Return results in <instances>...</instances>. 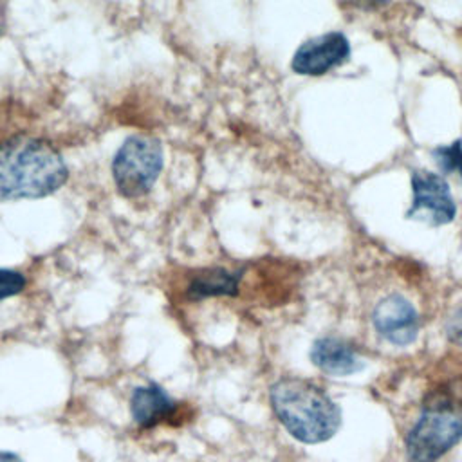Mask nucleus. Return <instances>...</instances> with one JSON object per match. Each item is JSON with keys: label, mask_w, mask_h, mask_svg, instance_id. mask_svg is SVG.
<instances>
[{"label": "nucleus", "mask_w": 462, "mask_h": 462, "mask_svg": "<svg viewBox=\"0 0 462 462\" xmlns=\"http://www.w3.org/2000/svg\"><path fill=\"white\" fill-rule=\"evenodd\" d=\"M162 170V146L148 135H130L112 159V177L126 199L146 195Z\"/></svg>", "instance_id": "obj_4"}, {"label": "nucleus", "mask_w": 462, "mask_h": 462, "mask_svg": "<svg viewBox=\"0 0 462 462\" xmlns=\"http://www.w3.org/2000/svg\"><path fill=\"white\" fill-rule=\"evenodd\" d=\"M372 323L381 337L399 346L410 345L419 334V314L401 294L383 298L372 312Z\"/></svg>", "instance_id": "obj_7"}, {"label": "nucleus", "mask_w": 462, "mask_h": 462, "mask_svg": "<svg viewBox=\"0 0 462 462\" xmlns=\"http://www.w3.org/2000/svg\"><path fill=\"white\" fill-rule=\"evenodd\" d=\"M271 406L282 426L303 444H319L341 426V408L318 384L283 377L271 386Z\"/></svg>", "instance_id": "obj_2"}, {"label": "nucleus", "mask_w": 462, "mask_h": 462, "mask_svg": "<svg viewBox=\"0 0 462 462\" xmlns=\"http://www.w3.org/2000/svg\"><path fill=\"white\" fill-rule=\"evenodd\" d=\"M350 56V42L339 31H330L305 40L294 52L291 69L301 76H323L345 63Z\"/></svg>", "instance_id": "obj_6"}, {"label": "nucleus", "mask_w": 462, "mask_h": 462, "mask_svg": "<svg viewBox=\"0 0 462 462\" xmlns=\"http://www.w3.org/2000/svg\"><path fill=\"white\" fill-rule=\"evenodd\" d=\"M352 5L363 7V9H374V7H381L384 4H388L390 0H346Z\"/></svg>", "instance_id": "obj_14"}, {"label": "nucleus", "mask_w": 462, "mask_h": 462, "mask_svg": "<svg viewBox=\"0 0 462 462\" xmlns=\"http://www.w3.org/2000/svg\"><path fill=\"white\" fill-rule=\"evenodd\" d=\"M0 462H23L18 455L9 451H0Z\"/></svg>", "instance_id": "obj_15"}, {"label": "nucleus", "mask_w": 462, "mask_h": 462, "mask_svg": "<svg viewBox=\"0 0 462 462\" xmlns=\"http://www.w3.org/2000/svg\"><path fill=\"white\" fill-rule=\"evenodd\" d=\"M462 440V379L431 390L420 415L406 435L410 462H435Z\"/></svg>", "instance_id": "obj_3"}, {"label": "nucleus", "mask_w": 462, "mask_h": 462, "mask_svg": "<svg viewBox=\"0 0 462 462\" xmlns=\"http://www.w3.org/2000/svg\"><path fill=\"white\" fill-rule=\"evenodd\" d=\"M177 411V402L157 384H146L134 390L130 397V413L132 419L143 426H157L166 422Z\"/></svg>", "instance_id": "obj_9"}, {"label": "nucleus", "mask_w": 462, "mask_h": 462, "mask_svg": "<svg viewBox=\"0 0 462 462\" xmlns=\"http://www.w3.org/2000/svg\"><path fill=\"white\" fill-rule=\"evenodd\" d=\"M310 361L321 372L337 377L352 375L365 366L357 350L348 341L334 336H325L312 343Z\"/></svg>", "instance_id": "obj_8"}, {"label": "nucleus", "mask_w": 462, "mask_h": 462, "mask_svg": "<svg viewBox=\"0 0 462 462\" xmlns=\"http://www.w3.org/2000/svg\"><path fill=\"white\" fill-rule=\"evenodd\" d=\"M431 155L444 175L462 180V139L433 148Z\"/></svg>", "instance_id": "obj_11"}, {"label": "nucleus", "mask_w": 462, "mask_h": 462, "mask_svg": "<svg viewBox=\"0 0 462 462\" xmlns=\"http://www.w3.org/2000/svg\"><path fill=\"white\" fill-rule=\"evenodd\" d=\"M67 177V164L51 143L31 135L0 141V200L47 197Z\"/></svg>", "instance_id": "obj_1"}, {"label": "nucleus", "mask_w": 462, "mask_h": 462, "mask_svg": "<svg viewBox=\"0 0 462 462\" xmlns=\"http://www.w3.org/2000/svg\"><path fill=\"white\" fill-rule=\"evenodd\" d=\"M238 273H229L222 267L199 271L188 285L189 300H202L209 296H235L238 292Z\"/></svg>", "instance_id": "obj_10"}, {"label": "nucleus", "mask_w": 462, "mask_h": 462, "mask_svg": "<svg viewBox=\"0 0 462 462\" xmlns=\"http://www.w3.org/2000/svg\"><path fill=\"white\" fill-rule=\"evenodd\" d=\"M446 336L451 343L462 348V307L453 310L446 319Z\"/></svg>", "instance_id": "obj_13"}, {"label": "nucleus", "mask_w": 462, "mask_h": 462, "mask_svg": "<svg viewBox=\"0 0 462 462\" xmlns=\"http://www.w3.org/2000/svg\"><path fill=\"white\" fill-rule=\"evenodd\" d=\"M25 289V276L13 269H0V301Z\"/></svg>", "instance_id": "obj_12"}, {"label": "nucleus", "mask_w": 462, "mask_h": 462, "mask_svg": "<svg viewBox=\"0 0 462 462\" xmlns=\"http://www.w3.org/2000/svg\"><path fill=\"white\" fill-rule=\"evenodd\" d=\"M457 204L446 179L428 170L411 171V206L406 213L410 218L422 220L430 226L453 222Z\"/></svg>", "instance_id": "obj_5"}]
</instances>
